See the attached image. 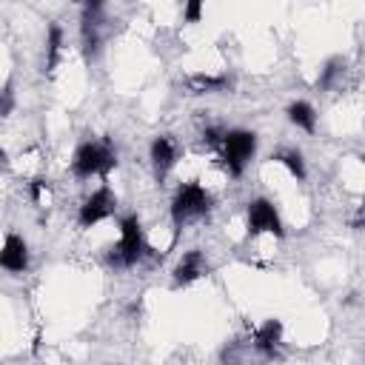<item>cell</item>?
Returning <instances> with one entry per match:
<instances>
[{"label": "cell", "mask_w": 365, "mask_h": 365, "mask_svg": "<svg viewBox=\"0 0 365 365\" xmlns=\"http://www.w3.org/2000/svg\"><path fill=\"white\" fill-rule=\"evenodd\" d=\"M114 165H117V151L108 140H86L77 145V151L71 157V171L80 180L106 177Z\"/></svg>", "instance_id": "obj_1"}, {"label": "cell", "mask_w": 365, "mask_h": 365, "mask_svg": "<svg viewBox=\"0 0 365 365\" xmlns=\"http://www.w3.org/2000/svg\"><path fill=\"white\" fill-rule=\"evenodd\" d=\"M257 151V134L245 131V128H231L222 134L220 140V154H222V165L231 177H240L248 165V160Z\"/></svg>", "instance_id": "obj_2"}, {"label": "cell", "mask_w": 365, "mask_h": 365, "mask_svg": "<svg viewBox=\"0 0 365 365\" xmlns=\"http://www.w3.org/2000/svg\"><path fill=\"white\" fill-rule=\"evenodd\" d=\"M211 208V197L200 182H182L171 200V220L180 228L191 217H202Z\"/></svg>", "instance_id": "obj_3"}, {"label": "cell", "mask_w": 365, "mask_h": 365, "mask_svg": "<svg viewBox=\"0 0 365 365\" xmlns=\"http://www.w3.org/2000/svg\"><path fill=\"white\" fill-rule=\"evenodd\" d=\"M145 251H148V248H145V237H143L140 220H137L134 214L123 217V220H120V242H117L111 259H117L120 265L128 268V265H137Z\"/></svg>", "instance_id": "obj_4"}, {"label": "cell", "mask_w": 365, "mask_h": 365, "mask_svg": "<svg viewBox=\"0 0 365 365\" xmlns=\"http://www.w3.org/2000/svg\"><path fill=\"white\" fill-rule=\"evenodd\" d=\"M114 208H117V197H114V191H111L108 185H100L97 191H91V194L86 197V202L80 205L77 220H80L83 228H91V225L108 220V217L114 214Z\"/></svg>", "instance_id": "obj_5"}, {"label": "cell", "mask_w": 365, "mask_h": 365, "mask_svg": "<svg viewBox=\"0 0 365 365\" xmlns=\"http://www.w3.org/2000/svg\"><path fill=\"white\" fill-rule=\"evenodd\" d=\"M245 214H248V231L251 234H274V237H282L285 234L282 220H279V214H277V208H274L271 200H265V197L251 200Z\"/></svg>", "instance_id": "obj_6"}, {"label": "cell", "mask_w": 365, "mask_h": 365, "mask_svg": "<svg viewBox=\"0 0 365 365\" xmlns=\"http://www.w3.org/2000/svg\"><path fill=\"white\" fill-rule=\"evenodd\" d=\"M0 268L9 274H23L29 268V245L20 234H6L0 245Z\"/></svg>", "instance_id": "obj_7"}, {"label": "cell", "mask_w": 365, "mask_h": 365, "mask_svg": "<svg viewBox=\"0 0 365 365\" xmlns=\"http://www.w3.org/2000/svg\"><path fill=\"white\" fill-rule=\"evenodd\" d=\"M151 165H154V171H157V177L163 180L174 165H177V157H180V151H177V143L171 140V137H165V134H160V137H154L151 140Z\"/></svg>", "instance_id": "obj_8"}, {"label": "cell", "mask_w": 365, "mask_h": 365, "mask_svg": "<svg viewBox=\"0 0 365 365\" xmlns=\"http://www.w3.org/2000/svg\"><path fill=\"white\" fill-rule=\"evenodd\" d=\"M279 342H282V322H279V319H265L262 325L254 328V348H257L262 356L274 359Z\"/></svg>", "instance_id": "obj_9"}, {"label": "cell", "mask_w": 365, "mask_h": 365, "mask_svg": "<svg viewBox=\"0 0 365 365\" xmlns=\"http://www.w3.org/2000/svg\"><path fill=\"white\" fill-rule=\"evenodd\" d=\"M205 274V257H202V251H188V254H182V259L177 262V268H174V282L177 285H188V282H194V279H200Z\"/></svg>", "instance_id": "obj_10"}, {"label": "cell", "mask_w": 365, "mask_h": 365, "mask_svg": "<svg viewBox=\"0 0 365 365\" xmlns=\"http://www.w3.org/2000/svg\"><path fill=\"white\" fill-rule=\"evenodd\" d=\"M288 120H291L297 128L308 131V134H314V128H317V111H314V106L305 103V100H294V103L288 106Z\"/></svg>", "instance_id": "obj_11"}, {"label": "cell", "mask_w": 365, "mask_h": 365, "mask_svg": "<svg viewBox=\"0 0 365 365\" xmlns=\"http://www.w3.org/2000/svg\"><path fill=\"white\" fill-rule=\"evenodd\" d=\"M188 88H191L194 94L222 91V88H228V77H225V74H191V77H188Z\"/></svg>", "instance_id": "obj_12"}, {"label": "cell", "mask_w": 365, "mask_h": 365, "mask_svg": "<svg viewBox=\"0 0 365 365\" xmlns=\"http://www.w3.org/2000/svg\"><path fill=\"white\" fill-rule=\"evenodd\" d=\"M60 51H63V29L57 23L48 26V34H46V71L51 74L60 63Z\"/></svg>", "instance_id": "obj_13"}, {"label": "cell", "mask_w": 365, "mask_h": 365, "mask_svg": "<svg viewBox=\"0 0 365 365\" xmlns=\"http://www.w3.org/2000/svg\"><path fill=\"white\" fill-rule=\"evenodd\" d=\"M274 160H277L279 165H285L291 177H297V180H305V160H302V154H299L297 148H288V151H279V154H277Z\"/></svg>", "instance_id": "obj_14"}, {"label": "cell", "mask_w": 365, "mask_h": 365, "mask_svg": "<svg viewBox=\"0 0 365 365\" xmlns=\"http://www.w3.org/2000/svg\"><path fill=\"white\" fill-rule=\"evenodd\" d=\"M339 71H342V60H331V63L322 68V74H319L317 86H319V88H331V86H334V80L339 77Z\"/></svg>", "instance_id": "obj_15"}, {"label": "cell", "mask_w": 365, "mask_h": 365, "mask_svg": "<svg viewBox=\"0 0 365 365\" xmlns=\"http://www.w3.org/2000/svg\"><path fill=\"white\" fill-rule=\"evenodd\" d=\"M182 17H185L188 23H197V20L202 17V3H197V0L185 3V6H182Z\"/></svg>", "instance_id": "obj_16"}, {"label": "cell", "mask_w": 365, "mask_h": 365, "mask_svg": "<svg viewBox=\"0 0 365 365\" xmlns=\"http://www.w3.org/2000/svg\"><path fill=\"white\" fill-rule=\"evenodd\" d=\"M11 108H14V91H11V86H6L0 91V114H9Z\"/></svg>", "instance_id": "obj_17"}, {"label": "cell", "mask_w": 365, "mask_h": 365, "mask_svg": "<svg viewBox=\"0 0 365 365\" xmlns=\"http://www.w3.org/2000/svg\"><path fill=\"white\" fill-rule=\"evenodd\" d=\"M6 163H9V154H6V148L0 145V165H6Z\"/></svg>", "instance_id": "obj_18"}]
</instances>
